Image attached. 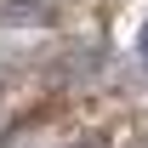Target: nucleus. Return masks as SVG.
<instances>
[{
	"label": "nucleus",
	"mask_w": 148,
	"mask_h": 148,
	"mask_svg": "<svg viewBox=\"0 0 148 148\" xmlns=\"http://www.w3.org/2000/svg\"><path fill=\"white\" fill-rule=\"evenodd\" d=\"M143 51H148V34H143Z\"/></svg>",
	"instance_id": "1"
}]
</instances>
